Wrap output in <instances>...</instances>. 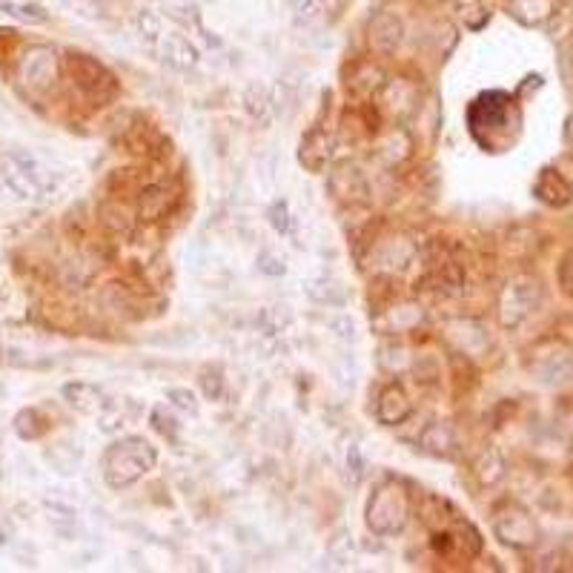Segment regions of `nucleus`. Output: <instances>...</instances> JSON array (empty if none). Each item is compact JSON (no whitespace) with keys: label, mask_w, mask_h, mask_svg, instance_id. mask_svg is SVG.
I'll return each mask as SVG.
<instances>
[{"label":"nucleus","mask_w":573,"mask_h":573,"mask_svg":"<svg viewBox=\"0 0 573 573\" xmlns=\"http://www.w3.org/2000/svg\"><path fill=\"white\" fill-rule=\"evenodd\" d=\"M69 72L72 78L78 81V86L84 89L89 98H109L115 95V84H112V75L101 64H95L92 58L86 55H72L69 58Z\"/></svg>","instance_id":"obj_1"},{"label":"nucleus","mask_w":573,"mask_h":573,"mask_svg":"<svg viewBox=\"0 0 573 573\" xmlns=\"http://www.w3.org/2000/svg\"><path fill=\"white\" fill-rule=\"evenodd\" d=\"M109 462H118V467H124V476H121V485L141 476L149 465H152V453L147 450V445L141 442H129V445H118L112 453H109ZM112 467V465H107Z\"/></svg>","instance_id":"obj_2"},{"label":"nucleus","mask_w":573,"mask_h":573,"mask_svg":"<svg viewBox=\"0 0 573 573\" xmlns=\"http://www.w3.org/2000/svg\"><path fill=\"white\" fill-rule=\"evenodd\" d=\"M373 43L379 49H396L402 41V21L393 15V12H382L376 21H373Z\"/></svg>","instance_id":"obj_3"},{"label":"nucleus","mask_w":573,"mask_h":573,"mask_svg":"<svg viewBox=\"0 0 573 573\" xmlns=\"http://www.w3.org/2000/svg\"><path fill=\"white\" fill-rule=\"evenodd\" d=\"M158 41H161V49H164V55L170 58L172 64L187 66L195 61V49L181 35H161Z\"/></svg>","instance_id":"obj_4"}]
</instances>
